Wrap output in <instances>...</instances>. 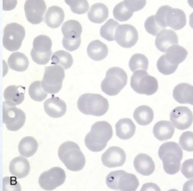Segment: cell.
Wrapping results in <instances>:
<instances>
[{
	"mask_svg": "<svg viewBox=\"0 0 193 191\" xmlns=\"http://www.w3.org/2000/svg\"><path fill=\"white\" fill-rule=\"evenodd\" d=\"M193 158L185 160L182 164L181 172L188 179L193 178Z\"/></svg>",
	"mask_w": 193,
	"mask_h": 191,
	"instance_id": "obj_46",
	"label": "cell"
},
{
	"mask_svg": "<svg viewBox=\"0 0 193 191\" xmlns=\"http://www.w3.org/2000/svg\"><path fill=\"white\" fill-rule=\"evenodd\" d=\"M24 8L26 18L30 23L36 24L43 21V15L47 8L44 0H26Z\"/></svg>",
	"mask_w": 193,
	"mask_h": 191,
	"instance_id": "obj_15",
	"label": "cell"
},
{
	"mask_svg": "<svg viewBox=\"0 0 193 191\" xmlns=\"http://www.w3.org/2000/svg\"><path fill=\"white\" fill-rule=\"evenodd\" d=\"M174 99L180 104L193 105V87L188 84H179L174 88L173 94Z\"/></svg>",
	"mask_w": 193,
	"mask_h": 191,
	"instance_id": "obj_22",
	"label": "cell"
},
{
	"mask_svg": "<svg viewBox=\"0 0 193 191\" xmlns=\"http://www.w3.org/2000/svg\"><path fill=\"white\" fill-rule=\"evenodd\" d=\"M77 105L79 110L86 115L100 116L104 115L109 107L107 99L100 94L86 93L80 96Z\"/></svg>",
	"mask_w": 193,
	"mask_h": 191,
	"instance_id": "obj_4",
	"label": "cell"
},
{
	"mask_svg": "<svg viewBox=\"0 0 193 191\" xmlns=\"http://www.w3.org/2000/svg\"><path fill=\"white\" fill-rule=\"evenodd\" d=\"M133 163L136 171L143 175H149L155 170L153 161L151 157L145 154L140 153L137 155L134 159Z\"/></svg>",
	"mask_w": 193,
	"mask_h": 191,
	"instance_id": "obj_21",
	"label": "cell"
},
{
	"mask_svg": "<svg viewBox=\"0 0 193 191\" xmlns=\"http://www.w3.org/2000/svg\"><path fill=\"white\" fill-rule=\"evenodd\" d=\"M3 122L11 131H16L24 125L26 120L25 113L21 109L7 104L3 103Z\"/></svg>",
	"mask_w": 193,
	"mask_h": 191,
	"instance_id": "obj_12",
	"label": "cell"
},
{
	"mask_svg": "<svg viewBox=\"0 0 193 191\" xmlns=\"http://www.w3.org/2000/svg\"><path fill=\"white\" fill-rule=\"evenodd\" d=\"M193 132L189 131L183 133L179 140V143L182 149L188 152L193 151Z\"/></svg>",
	"mask_w": 193,
	"mask_h": 191,
	"instance_id": "obj_42",
	"label": "cell"
},
{
	"mask_svg": "<svg viewBox=\"0 0 193 191\" xmlns=\"http://www.w3.org/2000/svg\"><path fill=\"white\" fill-rule=\"evenodd\" d=\"M58 155L60 160L70 170L78 171L85 166V156L78 145L74 142L68 141L62 143L59 148Z\"/></svg>",
	"mask_w": 193,
	"mask_h": 191,
	"instance_id": "obj_3",
	"label": "cell"
},
{
	"mask_svg": "<svg viewBox=\"0 0 193 191\" xmlns=\"http://www.w3.org/2000/svg\"><path fill=\"white\" fill-rule=\"evenodd\" d=\"M25 34V29L21 25L15 22L8 24L3 29V47L10 51L18 50L21 46Z\"/></svg>",
	"mask_w": 193,
	"mask_h": 191,
	"instance_id": "obj_10",
	"label": "cell"
},
{
	"mask_svg": "<svg viewBox=\"0 0 193 191\" xmlns=\"http://www.w3.org/2000/svg\"><path fill=\"white\" fill-rule=\"evenodd\" d=\"M65 1L74 13L83 14L88 10L89 6L87 0H66Z\"/></svg>",
	"mask_w": 193,
	"mask_h": 191,
	"instance_id": "obj_40",
	"label": "cell"
},
{
	"mask_svg": "<svg viewBox=\"0 0 193 191\" xmlns=\"http://www.w3.org/2000/svg\"><path fill=\"white\" fill-rule=\"evenodd\" d=\"M124 5L130 11L132 12L139 11L145 5L146 0H130L123 1Z\"/></svg>",
	"mask_w": 193,
	"mask_h": 191,
	"instance_id": "obj_44",
	"label": "cell"
},
{
	"mask_svg": "<svg viewBox=\"0 0 193 191\" xmlns=\"http://www.w3.org/2000/svg\"><path fill=\"white\" fill-rule=\"evenodd\" d=\"M126 159L125 153L121 148L117 146L110 147L102 155L103 164L108 168L122 166Z\"/></svg>",
	"mask_w": 193,
	"mask_h": 191,
	"instance_id": "obj_17",
	"label": "cell"
},
{
	"mask_svg": "<svg viewBox=\"0 0 193 191\" xmlns=\"http://www.w3.org/2000/svg\"><path fill=\"white\" fill-rule=\"evenodd\" d=\"M165 22L167 27L175 30H180L186 24L185 14L182 10L170 6L166 14Z\"/></svg>",
	"mask_w": 193,
	"mask_h": 191,
	"instance_id": "obj_19",
	"label": "cell"
},
{
	"mask_svg": "<svg viewBox=\"0 0 193 191\" xmlns=\"http://www.w3.org/2000/svg\"><path fill=\"white\" fill-rule=\"evenodd\" d=\"M149 63L148 60L144 55L136 53L131 57L129 62V66L132 72L139 70L147 71Z\"/></svg>",
	"mask_w": 193,
	"mask_h": 191,
	"instance_id": "obj_35",
	"label": "cell"
},
{
	"mask_svg": "<svg viewBox=\"0 0 193 191\" xmlns=\"http://www.w3.org/2000/svg\"><path fill=\"white\" fill-rule=\"evenodd\" d=\"M158 155L166 173L174 175L179 171L183 152L177 143L173 141L163 143L159 148Z\"/></svg>",
	"mask_w": 193,
	"mask_h": 191,
	"instance_id": "obj_2",
	"label": "cell"
},
{
	"mask_svg": "<svg viewBox=\"0 0 193 191\" xmlns=\"http://www.w3.org/2000/svg\"><path fill=\"white\" fill-rule=\"evenodd\" d=\"M157 67L158 71L164 75H169L173 73L178 65H174L169 62L166 59L165 54L161 56L157 60Z\"/></svg>",
	"mask_w": 193,
	"mask_h": 191,
	"instance_id": "obj_39",
	"label": "cell"
},
{
	"mask_svg": "<svg viewBox=\"0 0 193 191\" xmlns=\"http://www.w3.org/2000/svg\"><path fill=\"white\" fill-rule=\"evenodd\" d=\"M28 92L31 99L37 101H43L48 95L47 93L43 90L41 82L39 81L34 82L30 84Z\"/></svg>",
	"mask_w": 193,
	"mask_h": 191,
	"instance_id": "obj_37",
	"label": "cell"
},
{
	"mask_svg": "<svg viewBox=\"0 0 193 191\" xmlns=\"http://www.w3.org/2000/svg\"><path fill=\"white\" fill-rule=\"evenodd\" d=\"M30 52L33 60L37 64L44 65L49 61L52 54V41L49 37L40 35L35 37Z\"/></svg>",
	"mask_w": 193,
	"mask_h": 191,
	"instance_id": "obj_11",
	"label": "cell"
},
{
	"mask_svg": "<svg viewBox=\"0 0 193 191\" xmlns=\"http://www.w3.org/2000/svg\"><path fill=\"white\" fill-rule=\"evenodd\" d=\"M141 191H160L159 187L156 184L152 183H147L143 186Z\"/></svg>",
	"mask_w": 193,
	"mask_h": 191,
	"instance_id": "obj_47",
	"label": "cell"
},
{
	"mask_svg": "<svg viewBox=\"0 0 193 191\" xmlns=\"http://www.w3.org/2000/svg\"><path fill=\"white\" fill-rule=\"evenodd\" d=\"M130 85L136 92L147 95L154 94L158 87L156 79L143 70H137L133 73L131 77Z\"/></svg>",
	"mask_w": 193,
	"mask_h": 191,
	"instance_id": "obj_7",
	"label": "cell"
},
{
	"mask_svg": "<svg viewBox=\"0 0 193 191\" xmlns=\"http://www.w3.org/2000/svg\"><path fill=\"white\" fill-rule=\"evenodd\" d=\"M133 117L139 124L142 126L147 125L153 120V111L149 106L142 105L135 109L133 113Z\"/></svg>",
	"mask_w": 193,
	"mask_h": 191,
	"instance_id": "obj_32",
	"label": "cell"
},
{
	"mask_svg": "<svg viewBox=\"0 0 193 191\" xmlns=\"http://www.w3.org/2000/svg\"><path fill=\"white\" fill-rule=\"evenodd\" d=\"M178 39L176 33L171 29H164L157 35L155 44L157 49L162 52H165L170 46L178 44Z\"/></svg>",
	"mask_w": 193,
	"mask_h": 191,
	"instance_id": "obj_20",
	"label": "cell"
},
{
	"mask_svg": "<svg viewBox=\"0 0 193 191\" xmlns=\"http://www.w3.org/2000/svg\"><path fill=\"white\" fill-rule=\"evenodd\" d=\"M128 78L126 72L122 68L118 67L110 68L106 71L105 77L101 82L102 90L110 96L117 95L126 85Z\"/></svg>",
	"mask_w": 193,
	"mask_h": 191,
	"instance_id": "obj_5",
	"label": "cell"
},
{
	"mask_svg": "<svg viewBox=\"0 0 193 191\" xmlns=\"http://www.w3.org/2000/svg\"><path fill=\"white\" fill-rule=\"evenodd\" d=\"M64 13L63 10L57 6L49 7L45 15V21L50 27L55 29L59 27L64 19Z\"/></svg>",
	"mask_w": 193,
	"mask_h": 191,
	"instance_id": "obj_26",
	"label": "cell"
},
{
	"mask_svg": "<svg viewBox=\"0 0 193 191\" xmlns=\"http://www.w3.org/2000/svg\"><path fill=\"white\" fill-rule=\"evenodd\" d=\"M51 64L59 65L64 69H67L71 67L73 59L71 54L63 50H60L54 52L51 58Z\"/></svg>",
	"mask_w": 193,
	"mask_h": 191,
	"instance_id": "obj_34",
	"label": "cell"
},
{
	"mask_svg": "<svg viewBox=\"0 0 193 191\" xmlns=\"http://www.w3.org/2000/svg\"><path fill=\"white\" fill-rule=\"evenodd\" d=\"M61 30L63 35L62 41L63 47L69 51L78 49L80 46L82 31L80 23L75 20H68L62 25Z\"/></svg>",
	"mask_w": 193,
	"mask_h": 191,
	"instance_id": "obj_8",
	"label": "cell"
},
{
	"mask_svg": "<svg viewBox=\"0 0 193 191\" xmlns=\"http://www.w3.org/2000/svg\"><path fill=\"white\" fill-rule=\"evenodd\" d=\"M119 25V23L113 19L108 20L100 28V34L101 36L109 41L115 40L116 30Z\"/></svg>",
	"mask_w": 193,
	"mask_h": 191,
	"instance_id": "obj_36",
	"label": "cell"
},
{
	"mask_svg": "<svg viewBox=\"0 0 193 191\" xmlns=\"http://www.w3.org/2000/svg\"><path fill=\"white\" fill-rule=\"evenodd\" d=\"M3 187L7 188L5 190L21 191V188L16 181V178L15 176L5 177L3 178Z\"/></svg>",
	"mask_w": 193,
	"mask_h": 191,
	"instance_id": "obj_43",
	"label": "cell"
},
{
	"mask_svg": "<svg viewBox=\"0 0 193 191\" xmlns=\"http://www.w3.org/2000/svg\"><path fill=\"white\" fill-rule=\"evenodd\" d=\"M108 10L107 6L101 3L93 4L87 13L89 20L95 23L101 24L108 18Z\"/></svg>",
	"mask_w": 193,
	"mask_h": 191,
	"instance_id": "obj_29",
	"label": "cell"
},
{
	"mask_svg": "<svg viewBox=\"0 0 193 191\" xmlns=\"http://www.w3.org/2000/svg\"><path fill=\"white\" fill-rule=\"evenodd\" d=\"M44 103L45 112L50 117L55 118L63 116L65 114L67 106L65 102L59 97L52 95Z\"/></svg>",
	"mask_w": 193,
	"mask_h": 191,
	"instance_id": "obj_18",
	"label": "cell"
},
{
	"mask_svg": "<svg viewBox=\"0 0 193 191\" xmlns=\"http://www.w3.org/2000/svg\"><path fill=\"white\" fill-rule=\"evenodd\" d=\"M30 168L28 160L21 156L13 158L10 162L9 167L11 174L19 179L24 178L27 175Z\"/></svg>",
	"mask_w": 193,
	"mask_h": 191,
	"instance_id": "obj_24",
	"label": "cell"
},
{
	"mask_svg": "<svg viewBox=\"0 0 193 191\" xmlns=\"http://www.w3.org/2000/svg\"><path fill=\"white\" fill-rule=\"evenodd\" d=\"M25 88L21 86L12 85L8 86L5 90L3 96L8 104L15 106L21 103L25 98Z\"/></svg>",
	"mask_w": 193,
	"mask_h": 191,
	"instance_id": "obj_23",
	"label": "cell"
},
{
	"mask_svg": "<svg viewBox=\"0 0 193 191\" xmlns=\"http://www.w3.org/2000/svg\"><path fill=\"white\" fill-rule=\"evenodd\" d=\"M66 177L65 172L63 169L59 167H54L40 175L38 183L43 189L52 190L63 184Z\"/></svg>",
	"mask_w": 193,
	"mask_h": 191,
	"instance_id": "obj_13",
	"label": "cell"
},
{
	"mask_svg": "<svg viewBox=\"0 0 193 191\" xmlns=\"http://www.w3.org/2000/svg\"><path fill=\"white\" fill-rule=\"evenodd\" d=\"M138 38L137 31L134 26L130 24L119 25L116 30L115 40L122 47H132L136 44Z\"/></svg>",
	"mask_w": 193,
	"mask_h": 191,
	"instance_id": "obj_14",
	"label": "cell"
},
{
	"mask_svg": "<svg viewBox=\"0 0 193 191\" xmlns=\"http://www.w3.org/2000/svg\"><path fill=\"white\" fill-rule=\"evenodd\" d=\"M153 133L155 137L160 141L167 140L171 138L175 132V128L168 121L161 120L154 125Z\"/></svg>",
	"mask_w": 193,
	"mask_h": 191,
	"instance_id": "obj_27",
	"label": "cell"
},
{
	"mask_svg": "<svg viewBox=\"0 0 193 191\" xmlns=\"http://www.w3.org/2000/svg\"><path fill=\"white\" fill-rule=\"evenodd\" d=\"M170 120L174 126L180 130L189 128L193 122V114L186 106H178L171 112Z\"/></svg>",
	"mask_w": 193,
	"mask_h": 191,
	"instance_id": "obj_16",
	"label": "cell"
},
{
	"mask_svg": "<svg viewBox=\"0 0 193 191\" xmlns=\"http://www.w3.org/2000/svg\"><path fill=\"white\" fill-rule=\"evenodd\" d=\"M64 69L59 65L45 67L41 84L43 90L50 94H55L61 89L65 77Z\"/></svg>",
	"mask_w": 193,
	"mask_h": 191,
	"instance_id": "obj_9",
	"label": "cell"
},
{
	"mask_svg": "<svg viewBox=\"0 0 193 191\" xmlns=\"http://www.w3.org/2000/svg\"><path fill=\"white\" fill-rule=\"evenodd\" d=\"M144 27L149 33L153 36L157 35L160 32L165 29L158 23L155 15L151 16L147 18L144 23Z\"/></svg>",
	"mask_w": 193,
	"mask_h": 191,
	"instance_id": "obj_41",
	"label": "cell"
},
{
	"mask_svg": "<svg viewBox=\"0 0 193 191\" xmlns=\"http://www.w3.org/2000/svg\"><path fill=\"white\" fill-rule=\"evenodd\" d=\"M113 135L112 128L109 123L103 121L97 122L93 124L90 132L85 137V145L91 151H101L105 148Z\"/></svg>",
	"mask_w": 193,
	"mask_h": 191,
	"instance_id": "obj_1",
	"label": "cell"
},
{
	"mask_svg": "<svg viewBox=\"0 0 193 191\" xmlns=\"http://www.w3.org/2000/svg\"><path fill=\"white\" fill-rule=\"evenodd\" d=\"M87 52L89 56L93 60L100 61L107 56L108 49L106 44L98 40H95L89 44Z\"/></svg>",
	"mask_w": 193,
	"mask_h": 191,
	"instance_id": "obj_28",
	"label": "cell"
},
{
	"mask_svg": "<svg viewBox=\"0 0 193 191\" xmlns=\"http://www.w3.org/2000/svg\"><path fill=\"white\" fill-rule=\"evenodd\" d=\"M9 67L19 72H23L28 68L29 62L27 57L23 53L16 52L12 53L8 60Z\"/></svg>",
	"mask_w": 193,
	"mask_h": 191,
	"instance_id": "obj_31",
	"label": "cell"
},
{
	"mask_svg": "<svg viewBox=\"0 0 193 191\" xmlns=\"http://www.w3.org/2000/svg\"><path fill=\"white\" fill-rule=\"evenodd\" d=\"M165 56L172 64L178 65L186 58L188 52L183 47L178 44L172 45L166 50Z\"/></svg>",
	"mask_w": 193,
	"mask_h": 191,
	"instance_id": "obj_30",
	"label": "cell"
},
{
	"mask_svg": "<svg viewBox=\"0 0 193 191\" xmlns=\"http://www.w3.org/2000/svg\"><path fill=\"white\" fill-rule=\"evenodd\" d=\"M38 144L36 140L31 136H27L20 141L18 145L20 154L26 157L33 156L37 151Z\"/></svg>",
	"mask_w": 193,
	"mask_h": 191,
	"instance_id": "obj_33",
	"label": "cell"
},
{
	"mask_svg": "<svg viewBox=\"0 0 193 191\" xmlns=\"http://www.w3.org/2000/svg\"><path fill=\"white\" fill-rule=\"evenodd\" d=\"M106 182L110 188L122 191H135L139 185L135 175L123 170L110 172L106 177Z\"/></svg>",
	"mask_w": 193,
	"mask_h": 191,
	"instance_id": "obj_6",
	"label": "cell"
},
{
	"mask_svg": "<svg viewBox=\"0 0 193 191\" xmlns=\"http://www.w3.org/2000/svg\"><path fill=\"white\" fill-rule=\"evenodd\" d=\"M115 126L117 136L122 139H130L135 132L136 126L129 118L120 119L116 123Z\"/></svg>",
	"mask_w": 193,
	"mask_h": 191,
	"instance_id": "obj_25",
	"label": "cell"
},
{
	"mask_svg": "<svg viewBox=\"0 0 193 191\" xmlns=\"http://www.w3.org/2000/svg\"><path fill=\"white\" fill-rule=\"evenodd\" d=\"M113 16L116 20L120 22L128 20L132 16L133 12L129 10L123 1L117 4L113 10Z\"/></svg>",
	"mask_w": 193,
	"mask_h": 191,
	"instance_id": "obj_38",
	"label": "cell"
},
{
	"mask_svg": "<svg viewBox=\"0 0 193 191\" xmlns=\"http://www.w3.org/2000/svg\"><path fill=\"white\" fill-rule=\"evenodd\" d=\"M170 7V6L168 5L161 6L158 9L155 15V19L158 23L164 29L167 27L165 22V16Z\"/></svg>",
	"mask_w": 193,
	"mask_h": 191,
	"instance_id": "obj_45",
	"label": "cell"
}]
</instances>
